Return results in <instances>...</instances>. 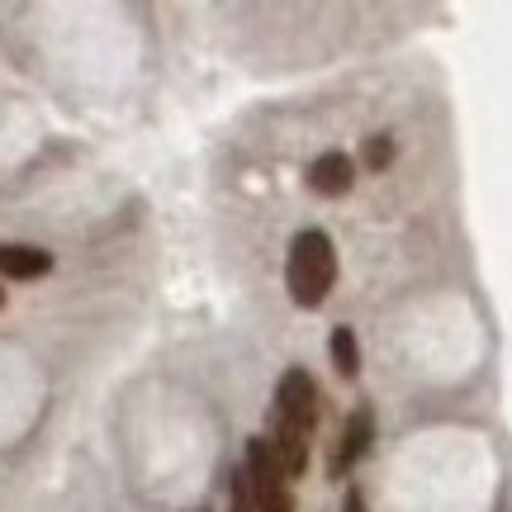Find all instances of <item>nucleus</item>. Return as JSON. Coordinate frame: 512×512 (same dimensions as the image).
Returning <instances> with one entry per match:
<instances>
[{
    "instance_id": "obj_4",
    "label": "nucleus",
    "mask_w": 512,
    "mask_h": 512,
    "mask_svg": "<svg viewBox=\"0 0 512 512\" xmlns=\"http://www.w3.org/2000/svg\"><path fill=\"white\" fill-rule=\"evenodd\" d=\"M370 441H375V408L361 403V408H351L347 427H342V441H337V451H332V460H328V475L347 479L351 470L370 456Z\"/></svg>"
},
{
    "instance_id": "obj_8",
    "label": "nucleus",
    "mask_w": 512,
    "mask_h": 512,
    "mask_svg": "<svg viewBox=\"0 0 512 512\" xmlns=\"http://www.w3.org/2000/svg\"><path fill=\"white\" fill-rule=\"evenodd\" d=\"M389 162H394V138H389V133H375V138L361 143V166H366V171H384Z\"/></svg>"
},
{
    "instance_id": "obj_11",
    "label": "nucleus",
    "mask_w": 512,
    "mask_h": 512,
    "mask_svg": "<svg viewBox=\"0 0 512 512\" xmlns=\"http://www.w3.org/2000/svg\"><path fill=\"white\" fill-rule=\"evenodd\" d=\"M0 304H5V290H0Z\"/></svg>"
},
{
    "instance_id": "obj_7",
    "label": "nucleus",
    "mask_w": 512,
    "mask_h": 512,
    "mask_svg": "<svg viewBox=\"0 0 512 512\" xmlns=\"http://www.w3.org/2000/svg\"><path fill=\"white\" fill-rule=\"evenodd\" d=\"M328 351H332V366L342 380H356V370H361V347H356V332L342 323V328H332L328 337Z\"/></svg>"
},
{
    "instance_id": "obj_5",
    "label": "nucleus",
    "mask_w": 512,
    "mask_h": 512,
    "mask_svg": "<svg viewBox=\"0 0 512 512\" xmlns=\"http://www.w3.org/2000/svg\"><path fill=\"white\" fill-rule=\"evenodd\" d=\"M351 185H356V162H351L347 152H323V157H313V166H309V190L313 195L342 200Z\"/></svg>"
},
{
    "instance_id": "obj_1",
    "label": "nucleus",
    "mask_w": 512,
    "mask_h": 512,
    "mask_svg": "<svg viewBox=\"0 0 512 512\" xmlns=\"http://www.w3.org/2000/svg\"><path fill=\"white\" fill-rule=\"evenodd\" d=\"M318 427V384L309 370L290 366L275 384V403H271V451L285 465V475L299 479L309 470V441Z\"/></svg>"
},
{
    "instance_id": "obj_3",
    "label": "nucleus",
    "mask_w": 512,
    "mask_h": 512,
    "mask_svg": "<svg viewBox=\"0 0 512 512\" xmlns=\"http://www.w3.org/2000/svg\"><path fill=\"white\" fill-rule=\"evenodd\" d=\"M242 475H247V484H252L256 512H294L290 475H285V465L275 460V451H271V441L266 437L247 441V451H242Z\"/></svg>"
},
{
    "instance_id": "obj_2",
    "label": "nucleus",
    "mask_w": 512,
    "mask_h": 512,
    "mask_svg": "<svg viewBox=\"0 0 512 512\" xmlns=\"http://www.w3.org/2000/svg\"><path fill=\"white\" fill-rule=\"evenodd\" d=\"M285 285L299 309H318L337 285V247L323 228H304L290 242V261H285Z\"/></svg>"
},
{
    "instance_id": "obj_9",
    "label": "nucleus",
    "mask_w": 512,
    "mask_h": 512,
    "mask_svg": "<svg viewBox=\"0 0 512 512\" xmlns=\"http://www.w3.org/2000/svg\"><path fill=\"white\" fill-rule=\"evenodd\" d=\"M233 512H256V498H252V484H247V475H233Z\"/></svg>"
},
{
    "instance_id": "obj_6",
    "label": "nucleus",
    "mask_w": 512,
    "mask_h": 512,
    "mask_svg": "<svg viewBox=\"0 0 512 512\" xmlns=\"http://www.w3.org/2000/svg\"><path fill=\"white\" fill-rule=\"evenodd\" d=\"M53 271V252L38 242H0V275L5 280H38Z\"/></svg>"
},
{
    "instance_id": "obj_10",
    "label": "nucleus",
    "mask_w": 512,
    "mask_h": 512,
    "mask_svg": "<svg viewBox=\"0 0 512 512\" xmlns=\"http://www.w3.org/2000/svg\"><path fill=\"white\" fill-rule=\"evenodd\" d=\"M342 512H370V508H366V494H361L356 484L347 489V503H342Z\"/></svg>"
}]
</instances>
